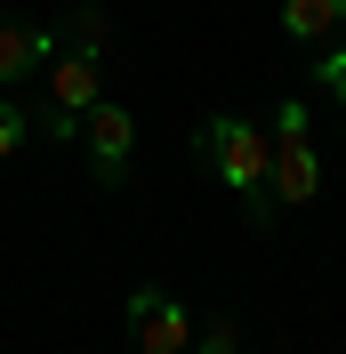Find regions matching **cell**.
I'll use <instances>...</instances> for the list:
<instances>
[{
  "mask_svg": "<svg viewBox=\"0 0 346 354\" xmlns=\"http://www.w3.org/2000/svg\"><path fill=\"white\" fill-rule=\"evenodd\" d=\"M201 169H217L226 185L242 194V209H250V225H274V185H266V161H274V137L250 129L242 113H217V121H201Z\"/></svg>",
  "mask_w": 346,
  "mask_h": 354,
  "instance_id": "cell-1",
  "label": "cell"
},
{
  "mask_svg": "<svg viewBox=\"0 0 346 354\" xmlns=\"http://www.w3.org/2000/svg\"><path fill=\"white\" fill-rule=\"evenodd\" d=\"M105 97V81H97V57H73V48H48L41 57V105H33V129L57 137V145H73L81 137V113Z\"/></svg>",
  "mask_w": 346,
  "mask_h": 354,
  "instance_id": "cell-2",
  "label": "cell"
},
{
  "mask_svg": "<svg viewBox=\"0 0 346 354\" xmlns=\"http://www.w3.org/2000/svg\"><path fill=\"white\" fill-rule=\"evenodd\" d=\"M81 145H89V169H97V185H121V177H129V145H137L129 105L97 97V105L81 113Z\"/></svg>",
  "mask_w": 346,
  "mask_h": 354,
  "instance_id": "cell-3",
  "label": "cell"
},
{
  "mask_svg": "<svg viewBox=\"0 0 346 354\" xmlns=\"http://www.w3.org/2000/svg\"><path fill=\"white\" fill-rule=\"evenodd\" d=\"M129 330L145 354H185L194 346V314L177 306V298H161V290H137L129 298Z\"/></svg>",
  "mask_w": 346,
  "mask_h": 354,
  "instance_id": "cell-4",
  "label": "cell"
},
{
  "mask_svg": "<svg viewBox=\"0 0 346 354\" xmlns=\"http://www.w3.org/2000/svg\"><path fill=\"white\" fill-rule=\"evenodd\" d=\"M266 185H274L282 209H306V201L322 194V161L306 137H274V161H266Z\"/></svg>",
  "mask_w": 346,
  "mask_h": 354,
  "instance_id": "cell-5",
  "label": "cell"
},
{
  "mask_svg": "<svg viewBox=\"0 0 346 354\" xmlns=\"http://www.w3.org/2000/svg\"><path fill=\"white\" fill-rule=\"evenodd\" d=\"M57 48V32H33L24 17H0V81H24L41 73V57Z\"/></svg>",
  "mask_w": 346,
  "mask_h": 354,
  "instance_id": "cell-6",
  "label": "cell"
},
{
  "mask_svg": "<svg viewBox=\"0 0 346 354\" xmlns=\"http://www.w3.org/2000/svg\"><path fill=\"white\" fill-rule=\"evenodd\" d=\"M346 24V0H282V32H290V41H330V32H338Z\"/></svg>",
  "mask_w": 346,
  "mask_h": 354,
  "instance_id": "cell-7",
  "label": "cell"
},
{
  "mask_svg": "<svg viewBox=\"0 0 346 354\" xmlns=\"http://www.w3.org/2000/svg\"><path fill=\"white\" fill-rule=\"evenodd\" d=\"M105 41H113V17L97 8V0L65 8V32H57V48H73V57H105Z\"/></svg>",
  "mask_w": 346,
  "mask_h": 354,
  "instance_id": "cell-8",
  "label": "cell"
},
{
  "mask_svg": "<svg viewBox=\"0 0 346 354\" xmlns=\"http://www.w3.org/2000/svg\"><path fill=\"white\" fill-rule=\"evenodd\" d=\"M314 81H322V97H330V105L346 113V41H338V48H322V57H314Z\"/></svg>",
  "mask_w": 346,
  "mask_h": 354,
  "instance_id": "cell-9",
  "label": "cell"
},
{
  "mask_svg": "<svg viewBox=\"0 0 346 354\" xmlns=\"http://www.w3.org/2000/svg\"><path fill=\"white\" fill-rule=\"evenodd\" d=\"M185 354H242V330H234V322H201Z\"/></svg>",
  "mask_w": 346,
  "mask_h": 354,
  "instance_id": "cell-10",
  "label": "cell"
},
{
  "mask_svg": "<svg viewBox=\"0 0 346 354\" xmlns=\"http://www.w3.org/2000/svg\"><path fill=\"white\" fill-rule=\"evenodd\" d=\"M24 129H33V113H24V105H8V97H0V161H8V153H17V145H24Z\"/></svg>",
  "mask_w": 346,
  "mask_h": 354,
  "instance_id": "cell-11",
  "label": "cell"
},
{
  "mask_svg": "<svg viewBox=\"0 0 346 354\" xmlns=\"http://www.w3.org/2000/svg\"><path fill=\"white\" fill-rule=\"evenodd\" d=\"M266 137H306V105H298V97L274 105V129H266Z\"/></svg>",
  "mask_w": 346,
  "mask_h": 354,
  "instance_id": "cell-12",
  "label": "cell"
}]
</instances>
